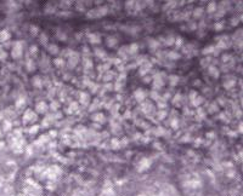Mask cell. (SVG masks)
<instances>
[{
  "instance_id": "obj_1",
  "label": "cell",
  "mask_w": 243,
  "mask_h": 196,
  "mask_svg": "<svg viewBox=\"0 0 243 196\" xmlns=\"http://www.w3.org/2000/svg\"><path fill=\"white\" fill-rule=\"evenodd\" d=\"M22 56V47H21V42L17 41L15 42V46L12 49V57L14 58H18Z\"/></svg>"
},
{
  "instance_id": "obj_2",
  "label": "cell",
  "mask_w": 243,
  "mask_h": 196,
  "mask_svg": "<svg viewBox=\"0 0 243 196\" xmlns=\"http://www.w3.org/2000/svg\"><path fill=\"white\" fill-rule=\"evenodd\" d=\"M107 12H108V9H107L106 6H101V7H99L97 10H95L96 17H101V16H105V15H107Z\"/></svg>"
},
{
  "instance_id": "obj_3",
  "label": "cell",
  "mask_w": 243,
  "mask_h": 196,
  "mask_svg": "<svg viewBox=\"0 0 243 196\" xmlns=\"http://www.w3.org/2000/svg\"><path fill=\"white\" fill-rule=\"evenodd\" d=\"M151 67H152L151 63H148V62L143 63L142 65H141V68H140V74H141V75H145L146 73H148V70L151 69Z\"/></svg>"
},
{
  "instance_id": "obj_4",
  "label": "cell",
  "mask_w": 243,
  "mask_h": 196,
  "mask_svg": "<svg viewBox=\"0 0 243 196\" xmlns=\"http://www.w3.org/2000/svg\"><path fill=\"white\" fill-rule=\"evenodd\" d=\"M47 51H49V53H51V55H57L58 53V46L57 45H54V44H50V45L47 46Z\"/></svg>"
},
{
  "instance_id": "obj_5",
  "label": "cell",
  "mask_w": 243,
  "mask_h": 196,
  "mask_svg": "<svg viewBox=\"0 0 243 196\" xmlns=\"http://www.w3.org/2000/svg\"><path fill=\"white\" fill-rule=\"evenodd\" d=\"M89 39H90V42H92V44H100L101 42V38L99 34H90Z\"/></svg>"
},
{
  "instance_id": "obj_6",
  "label": "cell",
  "mask_w": 243,
  "mask_h": 196,
  "mask_svg": "<svg viewBox=\"0 0 243 196\" xmlns=\"http://www.w3.org/2000/svg\"><path fill=\"white\" fill-rule=\"evenodd\" d=\"M207 11H208L209 14H214L215 11H216V2H214V1L209 2L208 6H207Z\"/></svg>"
},
{
  "instance_id": "obj_7",
  "label": "cell",
  "mask_w": 243,
  "mask_h": 196,
  "mask_svg": "<svg viewBox=\"0 0 243 196\" xmlns=\"http://www.w3.org/2000/svg\"><path fill=\"white\" fill-rule=\"evenodd\" d=\"M209 74L212 76H214V78H219V69L216 67H214V65H210L209 67Z\"/></svg>"
},
{
  "instance_id": "obj_8",
  "label": "cell",
  "mask_w": 243,
  "mask_h": 196,
  "mask_svg": "<svg viewBox=\"0 0 243 196\" xmlns=\"http://www.w3.org/2000/svg\"><path fill=\"white\" fill-rule=\"evenodd\" d=\"M9 39H10V34L7 32H5V30L0 32V41H6Z\"/></svg>"
},
{
  "instance_id": "obj_9",
  "label": "cell",
  "mask_w": 243,
  "mask_h": 196,
  "mask_svg": "<svg viewBox=\"0 0 243 196\" xmlns=\"http://www.w3.org/2000/svg\"><path fill=\"white\" fill-rule=\"evenodd\" d=\"M128 49H129V50H128L129 53L134 55V53H136V52H137V49H139V46H137V44H131Z\"/></svg>"
},
{
  "instance_id": "obj_10",
  "label": "cell",
  "mask_w": 243,
  "mask_h": 196,
  "mask_svg": "<svg viewBox=\"0 0 243 196\" xmlns=\"http://www.w3.org/2000/svg\"><path fill=\"white\" fill-rule=\"evenodd\" d=\"M202 15H203V9H202V7H197V9H195V11H193V16H195L196 18H199Z\"/></svg>"
},
{
  "instance_id": "obj_11",
  "label": "cell",
  "mask_w": 243,
  "mask_h": 196,
  "mask_svg": "<svg viewBox=\"0 0 243 196\" xmlns=\"http://www.w3.org/2000/svg\"><path fill=\"white\" fill-rule=\"evenodd\" d=\"M117 42H118V40H117L115 38H108V39H107V45H108L110 47L115 46V45H117Z\"/></svg>"
},
{
  "instance_id": "obj_12",
  "label": "cell",
  "mask_w": 243,
  "mask_h": 196,
  "mask_svg": "<svg viewBox=\"0 0 243 196\" xmlns=\"http://www.w3.org/2000/svg\"><path fill=\"white\" fill-rule=\"evenodd\" d=\"M33 85L37 86V87H42V79H40L39 76L33 78Z\"/></svg>"
},
{
  "instance_id": "obj_13",
  "label": "cell",
  "mask_w": 243,
  "mask_h": 196,
  "mask_svg": "<svg viewBox=\"0 0 243 196\" xmlns=\"http://www.w3.org/2000/svg\"><path fill=\"white\" fill-rule=\"evenodd\" d=\"M214 46H207L202 52H203V55H208V53H213V51H214Z\"/></svg>"
},
{
  "instance_id": "obj_14",
  "label": "cell",
  "mask_w": 243,
  "mask_h": 196,
  "mask_svg": "<svg viewBox=\"0 0 243 196\" xmlns=\"http://www.w3.org/2000/svg\"><path fill=\"white\" fill-rule=\"evenodd\" d=\"M168 57H169L170 59H173V61H176V59H179V57H180V55H179V53H176L175 51H172V52H169V55H168Z\"/></svg>"
},
{
  "instance_id": "obj_15",
  "label": "cell",
  "mask_w": 243,
  "mask_h": 196,
  "mask_svg": "<svg viewBox=\"0 0 243 196\" xmlns=\"http://www.w3.org/2000/svg\"><path fill=\"white\" fill-rule=\"evenodd\" d=\"M77 63H78V57H77V55H75V57H73V56L69 57V65L71 67H74Z\"/></svg>"
},
{
  "instance_id": "obj_16",
  "label": "cell",
  "mask_w": 243,
  "mask_h": 196,
  "mask_svg": "<svg viewBox=\"0 0 243 196\" xmlns=\"http://www.w3.org/2000/svg\"><path fill=\"white\" fill-rule=\"evenodd\" d=\"M54 64L57 67H62V65H65V61L62 58H56V59H54Z\"/></svg>"
},
{
  "instance_id": "obj_17",
  "label": "cell",
  "mask_w": 243,
  "mask_h": 196,
  "mask_svg": "<svg viewBox=\"0 0 243 196\" xmlns=\"http://www.w3.org/2000/svg\"><path fill=\"white\" fill-rule=\"evenodd\" d=\"M169 79H170L169 81H170V84H172V85H176L177 82H179V80H180V79H179V76H176V75H172Z\"/></svg>"
},
{
  "instance_id": "obj_18",
  "label": "cell",
  "mask_w": 243,
  "mask_h": 196,
  "mask_svg": "<svg viewBox=\"0 0 243 196\" xmlns=\"http://www.w3.org/2000/svg\"><path fill=\"white\" fill-rule=\"evenodd\" d=\"M148 45H150V47H151V49H157L159 44H158V41H156L155 39H151V40L148 41Z\"/></svg>"
},
{
  "instance_id": "obj_19",
  "label": "cell",
  "mask_w": 243,
  "mask_h": 196,
  "mask_svg": "<svg viewBox=\"0 0 243 196\" xmlns=\"http://www.w3.org/2000/svg\"><path fill=\"white\" fill-rule=\"evenodd\" d=\"M27 67H28V70H29V71H33V70H35V65H34V62H33L32 59H29L28 62H27Z\"/></svg>"
},
{
  "instance_id": "obj_20",
  "label": "cell",
  "mask_w": 243,
  "mask_h": 196,
  "mask_svg": "<svg viewBox=\"0 0 243 196\" xmlns=\"http://www.w3.org/2000/svg\"><path fill=\"white\" fill-rule=\"evenodd\" d=\"M38 30H39V28H38L37 26H30V34H32V35H34V36L38 35V33H39Z\"/></svg>"
},
{
  "instance_id": "obj_21",
  "label": "cell",
  "mask_w": 243,
  "mask_h": 196,
  "mask_svg": "<svg viewBox=\"0 0 243 196\" xmlns=\"http://www.w3.org/2000/svg\"><path fill=\"white\" fill-rule=\"evenodd\" d=\"M135 97L137 98V99H142V98H145V93H143L141 90H137L135 92Z\"/></svg>"
},
{
  "instance_id": "obj_22",
  "label": "cell",
  "mask_w": 243,
  "mask_h": 196,
  "mask_svg": "<svg viewBox=\"0 0 243 196\" xmlns=\"http://www.w3.org/2000/svg\"><path fill=\"white\" fill-rule=\"evenodd\" d=\"M57 38L60 39V41H66V40H67V35H66L65 33H58Z\"/></svg>"
},
{
  "instance_id": "obj_23",
  "label": "cell",
  "mask_w": 243,
  "mask_h": 196,
  "mask_svg": "<svg viewBox=\"0 0 243 196\" xmlns=\"http://www.w3.org/2000/svg\"><path fill=\"white\" fill-rule=\"evenodd\" d=\"M40 42L45 45L46 42H47V36H46V34H40Z\"/></svg>"
},
{
  "instance_id": "obj_24",
  "label": "cell",
  "mask_w": 243,
  "mask_h": 196,
  "mask_svg": "<svg viewBox=\"0 0 243 196\" xmlns=\"http://www.w3.org/2000/svg\"><path fill=\"white\" fill-rule=\"evenodd\" d=\"M95 53H96L99 57H103L105 55H106V53H105V51H102L101 49H96V50H95Z\"/></svg>"
},
{
  "instance_id": "obj_25",
  "label": "cell",
  "mask_w": 243,
  "mask_h": 196,
  "mask_svg": "<svg viewBox=\"0 0 243 196\" xmlns=\"http://www.w3.org/2000/svg\"><path fill=\"white\" fill-rule=\"evenodd\" d=\"M174 42H175V39H174V38H167L165 45H174Z\"/></svg>"
},
{
  "instance_id": "obj_26",
  "label": "cell",
  "mask_w": 243,
  "mask_h": 196,
  "mask_svg": "<svg viewBox=\"0 0 243 196\" xmlns=\"http://www.w3.org/2000/svg\"><path fill=\"white\" fill-rule=\"evenodd\" d=\"M45 109H46V105H45L44 103H40V104L38 105V110H39V112H45Z\"/></svg>"
},
{
  "instance_id": "obj_27",
  "label": "cell",
  "mask_w": 243,
  "mask_h": 196,
  "mask_svg": "<svg viewBox=\"0 0 243 196\" xmlns=\"http://www.w3.org/2000/svg\"><path fill=\"white\" fill-rule=\"evenodd\" d=\"M38 52V47L37 46H30V53L32 55H35Z\"/></svg>"
},
{
  "instance_id": "obj_28",
  "label": "cell",
  "mask_w": 243,
  "mask_h": 196,
  "mask_svg": "<svg viewBox=\"0 0 243 196\" xmlns=\"http://www.w3.org/2000/svg\"><path fill=\"white\" fill-rule=\"evenodd\" d=\"M174 44H176L177 46H181V45H182V38H176Z\"/></svg>"
},
{
  "instance_id": "obj_29",
  "label": "cell",
  "mask_w": 243,
  "mask_h": 196,
  "mask_svg": "<svg viewBox=\"0 0 243 196\" xmlns=\"http://www.w3.org/2000/svg\"><path fill=\"white\" fill-rule=\"evenodd\" d=\"M229 61H231V56H230V55H224V56H222V62L226 63V62H229Z\"/></svg>"
},
{
  "instance_id": "obj_30",
  "label": "cell",
  "mask_w": 243,
  "mask_h": 196,
  "mask_svg": "<svg viewBox=\"0 0 243 196\" xmlns=\"http://www.w3.org/2000/svg\"><path fill=\"white\" fill-rule=\"evenodd\" d=\"M214 28H215V30H221V29H222V23H221V22H220V23H215Z\"/></svg>"
},
{
  "instance_id": "obj_31",
  "label": "cell",
  "mask_w": 243,
  "mask_h": 196,
  "mask_svg": "<svg viewBox=\"0 0 243 196\" xmlns=\"http://www.w3.org/2000/svg\"><path fill=\"white\" fill-rule=\"evenodd\" d=\"M231 21H232V22H231V24H232V26H236V24H238V21H237V18H232Z\"/></svg>"
},
{
  "instance_id": "obj_32",
  "label": "cell",
  "mask_w": 243,
  "mask_h": 196,
  "mask_svg": "<svg viewBox=\"0 0 243 196\" xmlns=\"http://www.w3.org/2000/svg\"><path fill=\"white\" fill-rule=\"evenodd\" d=\"M143 81H145V82H151V81H152V78H150V76H145Z\"/></svg>"
},
{
  "instance_id": "obj_33",
  "label": "cell",
  "mask_w": 243,
  "mask_h": 196,
  "mask_svg": "<svg viewBox=\"0 0 243 196\" xmlns=\"http://www.w3.org/2000/svg\"><path fill=\"white\" fill-rule=\"evenodd\" d=\"M0 58H1V59L6 58V53H5V52H1V53H0Z\"/></svg>"
}]
</instances>
